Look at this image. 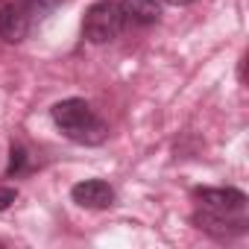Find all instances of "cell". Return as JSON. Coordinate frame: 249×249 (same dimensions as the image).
I'll return each mask as SVG.
<instances>
[{
  "label": "cell",
  "mask_w": 249,
  "mask_h": 249,
  "mask_svg": "<svg viewBox=\"0 0 249 249\" xmlns=\"http://www.w3.org/2000/svg\"><path fill=\"white\" fill-rule=\"evenodd\" d=\"M50 117L59 126V132L73 141V144H85V147H97L108 138V123L91 108V103L79 100V97H68L59 100L50 108Z\"/></svg>",
  "instance_id": "obj_1"
},
{
  "label": "cell",
  "mask_w": 249,
  "mask_h": 249,
  "mask_svg": "<svg viewBox=\"0 0 249 249\" xmlns=\"http://www.w3.org/2000/svg\"><path fill=\"white\" fill-rule=\"evenodd\" d=\"M123 27H126V15H123L120 3H114V0H97V3L88 6L82 18V36L91 44L114 41L123 33Z\"/></svg>",
  "instance_id": "obj_2"
},
{
  "label": "cell",
  "mask_w": 249,
  "mask_h": 249,
  "mask_svg": "<svg viewBox=\"0 0 249 249\" xmlns=\"http://www.w3.org/2000/svg\"><path fill=\"white\" fill-rule=\"evenodd\" d=\"M194 226L217 240H231V237H240L246 234L249 223L237 214H223V211H211V208H202V211H194Z\"/></svg>",
  "instance_id": "obj_3"
},
{
  "label": "cell",
  "mask_w": 249,
  "mask_h": 249,
  "mask_svg": "<svg viewBox=\"0 0 249 249\" xmlns=\"http://www.w3.org/2000/svg\"><path fill=\"white\" fill-rule=\"evenodd\" d=\"M194 199L202 208L223 214H243L249 205V196L240 188H194Z\"/></svg>",
  "instance_id": "obj_4"
},
{
  "label": "cell",
  "mask_w": 249,
  "mask_h": 249,
  "mask_svg": "<svg viewBox=\"0 0 249 249\" xmlns=\"http://www.w3.org/2000/svg\"><path fill=\"white\" fill-rule=\"evenodd\" d=\"M33 30V18L18 0H0V38L6 44H21Z\"/></svg>",
  "instance_id": "obj_5"
},
{
  "label": "cell",
  "mask_w": 249,
  "mask_h": 249,
  "mask_svg": "<svg viewBox=\"0 0 249 249\" xmlns=\"http://www.w3.org/2000/svg\"><path fill=\"white\" fill-rule=\"evenodd\" d=\"M71 199L82 208H91V211H103V208H111L114 205V188L103 179H85V182H76L71 188Z\"/></svg>",
  "instance_id": "obj_6"
},
{
  "label": "cell",
  "mask_w": 249,
  "mask_h": 249,
  "mask_svg": "<svg viewBox=\"0 0 249 249\" xmlns=\"http://www.w3.org/2000/svg\"><path fill=\"white\" fill-rule=\"evenodd\" d=\"M120 9L132 24H156L161 18V0H120Z\"/></svg>",
  "instance_id": "obj_7"
},
{
  "label": "cell",
  "mask_w": 249,
  "mask_h": 249,
  "mask_svg": "<svg viewBox=\"0 0 249 249\" xmlns=\"http://www.w3.org/2000/svg\"><path fill=\"white\" fill-rule=\"evenodd\" d=\"M18 3L27 9V15H30V18H33V24H36V21L47 18L53 9H59L65 0H18Z\"/></svg>",
  "instance_id": "obj_8"
},
{
  "label": "cell",
  "mask_w": 249,
  "mask_h": 249,
  "mask_svg": "<svg viewBox=\"0 0 249 249\" xmlns=\"http://www.w3.org/2000/svg\"><path fill=\"white\" fill-rule=\"evenodd\" d=\"M27 164H30V153H27V147L12 144V150H9V167H6V176H9V179H12V176H21V173L27 170Z\"/></svg>",
  "instance_id": "obj_9"
},
{
  "label": "cell",
  "mask_w": 249,
  "mask_h": 249,
  "mask_svg": "<svg viewBox=\"0 0 249 249\" xmlns=\"http://www.w3.org/2000/svg\"><path fill=\"white\" fill-rule=\"evenodd\" d=\"M18 199V188H9V185H0V211H6L12 202Z\"/></svg>",
  "instance_id": "obj_10"
},
{
  "label": "cell",
  "mask_w": 249,
  "mask_h": 249,
  "mask_svg": "<svg viewBox=\"0 0 249 249\" xmlns=\"http://www.w3.org/2000/svg\"><path fill=\"white\" fill-rule=\"evenodd\" d=\"M237 76H240V82H246V53H243L240 62H237Z\"/></svg>",
  "instance_id": "obj_11"
},
{
  "label": "cell",
  "mask_w": 249,
  "mask_h": 249,
  "mask_svg": "<svg viewBox=\"0 0 249 249\" xmlns=\"http://www.w3.org/2000/svg\"><path fill=\"white\" fill-rule=\"evenodd\" d=\"M167 3H173V6H191V3H196V0H167Z\"/></svg>",
  "instance_id": "obj_12"
}]
</instances>
